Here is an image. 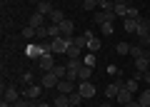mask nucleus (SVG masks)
<instances>
[{
  "mask_svg": "<svg viewBox=\"0 0 150 107\" xmlns=\"http://www.w3.org/2000/svg\"><path fill=\"white\" fill-rule=\"evenodd\" d=\"M50 43H53V55H65V52H68V48H73V38H65V35L53 38Z\"/></svg>",
  "mask_w": 150,
  "mask_h": 107,
  "instance_id": "nucleus-1",
  "label": "nucleus"
},
{
  "mask_svg": "<svg viewBox=\"0 0 150 107\" xmlns=\"http://www.w3.org/2000/svg\"><path fill=\"white\" fill-rule=\"evenodd\" d=\"M78 92H80L83 97H85V100H90V97H95V85H93L90 80H80V85H78Z\"/></svg>",
  "mask_w": 150,
  "mask_h": 107,
  "instance_id": "nucleus-2",
  "label": "nucleus"
},
{
  "mask_svg": "<svg viewBox=\"0 0 150 107\" xmlns=\"http://www.w3.org/2000/svg\"><path fill=\"white\" fill-rule=\"evenodd\" d=\"M115 17L118 15H115L112 10H98L95 15H93V20H95L98 25H103V22H115Z\"/></svg>",
  "mask_w": 150,
  "mask_h": 107,
  "instance_id": "nucleus-3",
  "label": "nucleus"
},
{
  "mask_svg": "<svg viewBox=\"0 0 150 107\" xmlns=\"http://www.w3.org/2000/svg\"><path fill=\"white\" fill-rule=\"evenodd\" d=\"M25 57L40 60V57H43V45H40V43H30V45L25 48Z\"/></svg>",
  "mask_w": 150,
  "mask_h": 107,
  "instance_id": "nucleus-4",
  "label": "nucleus"
},
{
  "mask_svg": "<svg viewBox=\"0 0 150 107\" xmlns=\"http://www.w3.org/2000/svg\"><path fill=\"white\" fill-rule=\"evenodd\" d=\"M123 85H125V80H115V82H110V85L105 87V100H115Z\"/></svg>",
  "mask_w": 150,
  "mask_h": 107,
  "instance_id": "nucleus-5",
  "label": "nucleus"
},
{
  "mask_svg": "<svg viewBox=\"0 0 150 107\" xmlns=\"http://www.w3.org/2000/svg\"><path fill=\"white\" fill-rule=\"evenodd\" d=\"M43 90H45L43 85H28V87H25V92H23V95H25L28 100H38V97L43 95Z\"/></svg>",
  "mask_w": 150,
  "mask_h": 107,
  "instance_id": "nucleus-6",
  "label": "nucleus"
},
{
  "mask_svg": "<svg viewBox=\"0 0 150 107\" xmlns=\"http://www.w3.org/2000/svg\"><path fill=\"white\" fill-rule=\"evenodd\" d=\"M115 100H118V102H120V105H123V107H125V105H128V102H133V100H135V97H133V92H130V90H128V87H125V85H123V87H120V92H118V97H115Z\"/></svg>",
  "mask_w": 150,
  "mask_h": 107,
  "instance_id": "nucleus-7",
  "label": "nucleus"
},
{
  "mask_svg": "<svg viewBox=\"0 0 150 107\" xmlns=\"http://www.w3.org/2000/svg\"><path fill=\"white\" fill-rule=\"evenodd\" d=\"M58 82H60V80L53 75V72H45V75H43V80H40V85H43L45 90H50V87H58Z\"/></svg>",
  "mask_w": 150,
  "mask_h": 107,
  "instance_id": "nucleus-8",
  "label": "nucleus"
},
{
  "mask_svg": "<svg viewBox=\"0 0 150 107\" xmlns=\"http://www.w3.org/2000/svg\"><path fill=\"white\" fill-rule=\"evenodd\" d=\"M58 92H60V95H70V92H75L73 80H68V77H65V80H60V82H58Z\"/></svg>",
  "mask_w": 150,
  "mask_h": 107,
  "instance_id": "nucleus-9",
  "label": "nucleus"
},
{
  "mask_svg": "<svg viewBox=\"0 0 150 107\" xmlns=\"http://www.w3.org/2000/svg\"><path fill=\"white\" fill-rule=\"evenodd\" d=\"M90 35H93V32H88L85 30V35H73V45H75V48H88V40H90Z\"/></svg>",
  "mask_w": 150,
  "mask_h": 107,
  "instance_id": "nucleus-10",
  "label": "nucleus"
},
{
  "mask_svg": "<svg viewBox=\"0 0 150 107\" xmlns=\"http://www.w3.org/2000/svg\"><path fill=\"white\" fill-rule=\"evenodd\" d=\"M148 32H150V20L140 17V20H138V32H135V35H138V40H140V38H145Z\"/></svg>",
  "mask_w": 150,
  "mask_h": 107,
  "instance_id": "nucleus-11",
  "label": "nucleus"
},
{
  "mask_svg": "<svg viewBox=\"0 0 150 107\" xmlns=\"http://www.w3.org/2000/svg\"><path fill=\"white\" fill-rule=\"evenodd\" d=\"M60 32H63L65 38H73V32H75V22H73V20H63V22H60Z\"/></svg>",
  "mask_w": 150,
  "mask_h": 107,
  "instance_id": "nucleus-12",
  "label": "nucleus"
},
{
  "mask_svg": "<svg viewBox=\"0 0 150 107\" xmlns=\"http://www.w3.org/2000/svg\"><path fill=\"white\" fill-rule=\"evenodd\" d=\"M123 27H125V32H128V35H135V32H138V20H140V17H138V20H133V17H123Z\"/></svg>",
  "mask_w": 150,
  "mask_h": 107,
  "instance_id": "nucleus-13",
  "label": "nucleus"
},
{
  "mask_svg": "<svg viewBox=\"0 0 150 107\" xmlns=\"http://www.w3.org/2000/svg\"><path fill=\"white\" fill-rule=\"evenodd\" d=\"M20 97H23V95L18 92V87H13V85L3 92V100H8V102H15V100H20Z\"/></svg>",
  "mask_w": 150,
  "mask_h": 107,
  "instance_id": "nucleus-14",
  "label": "nucleus"
},
{
  "mask_svg": "<svg viewBox=\"0 0 150 107\" xmlns=\"http://www.w3.org/2000/svg\"><path fill=\"white\" fill-rule=\"evenodd\" d=\"M28 25L35 27V30H38V27H43V25H45V15H40V13H33L30 20H28Z\"/></svg>",
  "mask_w": 150,
  "mask_h": 107,
  "instance_id": "nucleus-15",
  "label": "nucleus"
},
{
  "mask_svg": "<svg viewBox=\"0 0 150 107\" xmlns=\"http://www.w3.org/2000/svg\"><path fill=\"white\" fill-rule=\"evenodd\" d=\"M40 62V67H43V72H50V70L55 67V62H53V55H43V57L38 60Z\"/></svg>",
  "mask_w": 150,
  "mask_h": 107,
  "instance_id": "nucleus-16",
  "label": "nucleus"
},
{
  "mask_svg": "<svg viewBox=\"0 0 150 107\" xmlns=\"http://www.w3.org/2000/svg\"><path fill=\"white\" fill-rule=\"evenodd\" d=\"M148 67H150L148 55H145V57H135V70H138V72H148Z\"/></svg>",
  "mask_w": 150,
  "mask_h": 107,
  "instance_id": "nucleus-17",
  "label": "nucleus"
},
{
  "mask_svg": "<svg viewBox=\"0 0 150 107\" xmlns=\"http://www.w3.org/2000/svg\"><path fill=\"white\" fill-rule=\"evenodd\" d=\"M53 10H55V8L50 5L48 0H40V3H38V13H40V15H48L50 17V13H53Z\"/></svg>",
  "mask_w": 150,
  "mask_h": 107,
  "instance_id": "nucleus-18",
  "label": "nucleus"
},
{
  "mask_svg": "<svg viewBox=\"0 0 150 107\" xmlns=\"http://www.w3.org/2000/svg\"><path fill=\"white\" fill-rule=\"evenodd\" d=\"M63 20H68V17H65V13L55 8V10L50 13V22H55V25H60V22H63Z\"/></svg>",
  "mask_w": 150,
  "mask_h": 107,
  "instance_id": "nucleus-19",
  "label": "nucleus"
},
{
  "mask_svg": "<svg viewBox=\"0 0 150 107\" xmlns=\"http://www.w3.org/2000/svg\"><path fill=\"white\" fill-rule=\"evenodd\" d=\"M53 107H70V97L68 95H55Z\"/></svg>",
  "mask_w": 150,
  "mask_h": 107,
  "instance_id": "nucleus-20",
  "label": "nucleus"
},
{
  "mask_svg": "<svg viewBox=\"0 0 150 107\" xmlns=\"http://www.w3.org/2000/svg\"><path fill=\"white\" fill-rule=\"evenodd\" d=\"M125 87H128L133 95H138V90H140V82H138V77H130V80H125Z\"/></svg>",
  "mask_w": 150,
  "mask_h": 107,
  "instance_id": "nucleus-21",
  "label": "nucleus"
},
{
  "mask_svg": "<svg viewBox=\"0 0 150 107\" xmlns=\"http://www.w3.org/2000/svg\"><path fill=\"white\" fill-rule=\"evenodd\" d=\"M138 102L143 107H150V90H143V92H138Z\"/></svg>",
  "mask_w": 150,
  "mask_h": 107,
  "instance_id": "nucleus-22",
  "label": "nucleus"
},
{
  "mask_svg": "<svg viewBox=\"0 0 150 107\" xmlns=\"http://www.w3.org/2000/svg\"><path fill=\"white\" fill-rule=\"evenodd\" d=\"M98 50H100V40L95 35H90V40H88V52H98Z\"/></svg>",
  "mask_w": 150,
  "mask_h": 107,
  "instance_id": "nucleus-23",
  "label": "nucleus"
},
{
  "mask_svg": "<svg viewBox=\"0 0 150 107\" xmlns=\"http://www.w3.org/2000/svg\"><path fill=\"white\" fill-rule=\"evenodd\" d=\"M60 35H63V32H60V25H55V22H50V25H48V38L53 40V38H60Z\"/></svg>",
  "mask_w": 150,
  "mask_h": 107,
  "instance_id": "nucleus-24",
  "label": "nucleus"
},
{
  "mask_svg": "<svg viewBox=\"0 0 150 107\" xmlns=\"http://www.w3.org/2000/svg\"><path fill=\"white\" fill-rule=\"evenodd\" d=\"M130 55L133 57H145V48L143 45H130Z\"/></svg>",
  "mask_w": 150,
  "mask_h": 107,
  "instance_id": "nucleus-25",
  "label": "nucleus"
},
{
  "mask_svg": "<svg viewBox=\"0 0 150 107\" xmlns=\"http://www.w3.org/2000/svg\"><path fill=\"white\" fill-rule=\"evenodd\" d=\"M70 105H75V107H78V105H80V102H83V95H80V92H78V90H75V92H70Z\"/></svg>",
  "mask_w": 150,
  "mask_h": 107,
  "instance_id": "nucleus-26",
  "label": "nucleus"
},
{
  "mask_svg": "<svg viewBox=\"0 0 150 107\" xmlns=\"http://www.w3.org/2000/svg\"><path fill=\"white\" fill-rule=\"evenodd\" d=\"M90 75H93V67L83 65V67H80V77H78V80H90Z\"/></svg>",
  "mask_w": 150,
  "mask_h": 107,
  "instance_id": "nucleus-27",
  "label": "nucleus"
},
{
  "mask_svg": "<svg viewBox=\"0 0 150 107\" xmlns=\"http://www.w3.org/2000/svg\"><path fill=\"white\" fill-rule=\"evenodd\" d=\"M115 50H118V55H130V45L128 43H118Z\"/></svg>",
  "mask_w": 150,
  "mask_h": 107,
  "instance_id": "nucleus-28",
  "label": "nucleus"
},
{
  "mask_svg": "<svg viewBox=\"0 0 150 107\" xmlns=\"http://www.w3.org/2000/svg\"><path fill=\"white\" fill-rule=\"evenodd\" d=\"M65 55H68V60L80 57V48H75V45H73V48H68V52H65Z\"/></svg>",
  "mask_w": 150,
  "mask_h": 107,
  "instance_id": "nucleus-29",
  "label": "nucleus"
},
{
  "mask_svg": "<svg viewBox=\"0 0 150 107\" xmlns=\"http://www.w3.org/2000/svg\"><path fill=\"white\" fill-rule=\"evenodd\" d=\"M95 8H98V0H83V10L90 13V10H95Z\"/></svg>",
  "mask_w": 150,
  "mask_h": 107,
  "instance_id": "nucleus-30",
  "label": "nucleus"
},
{
  "mask_svg": "<svg viewBox=\"0 0 150 107\" xmlns=\"http://www.w3.org/2000/svg\"><path fill=\"white\" fill-rule=\"evenodd\" d=\"M23 35H25L28 40H33V38H38V35H35V27H30V25H25V27H23Z\"/></svg>",
  "mask_w": 150,
  "mask_h": 107,
  "instance_id": "nucleus-31",
  "label": "nucleus"
},
{
  "mask_svg": "<svg viewBox=\"0 0 150 107\" xmlns=\"http://www.w3.org/2000/svg\"><path fill=\"white\" fill-rule=\"evenodd\" d=\"M98 8L100 10H112V0H98Z\"/></svg>",
  "mask_w": 150,
  "mask_h": 107,
  "instance_id": "nucleus-32",
  "label": "nucleus"
},
{
  "mask_svg": "<svg viewBox=\"0 0 150 107\" xmlns=\"http://www.w3.org/2000/svg\"><path fill=\"white\" fill-rule=\"evenodd\" d=\"M83 62H85L88 67H95V55H93V52H88L85 57H83Z\"/></svg>",
  "mask_w": 150,
  "mask_h": 107,
  "instance_id": "nucleus-33",
  "label": "nucleus"
},
{
  "mask_svg": "<svg viewBox=\"0 0 150 107\" xmlns=\"http://www.w3.org/2000/svg\"><path fill=\"white\" fill-rule=\"evenodd\" d=\"M100 30H103V35H112V22H103Z\"/></svg>",
  "mask_w": 150,
  "mask_h": 107,
  "instance_id": "nucleus-34",
  "label": "nucleus"
},
{
  "mask_svg": "<svg viewBox=\"0 0 150 107\" xmlns=\"http://www.w3.org/2000/svg\"><path fill=\"white\" fill-rule=\"evenodd\" d=\"M13 107H30V102H28V97H20V100L13 102Z\"/></svg>",
  "mask_w": 150,
  "mask_h": 107,
  "instance_id": "nucleus-35",
  "label": "nucleus"
},
{
  "mask_svg": "<svg viewBox=\"0 0 150 107\" xmlns=\"http://www.w3.org/2000/svg\"><path fill=\"white\" fill-rule=\"evenodd\" d=\"M125 17H133V20H138V17H140L138 8H128V15H125Z\"/></svg>",
  "mask_w": 150,
  "mask_h": 107,
  "instance_id": "nucleus-36",
  "label": "nucleus"
},
{
  "mask_svg": "<svg viewBox=\"0 0 150 107\" xmlns=\"http://www.w3.org/2000/svg\"><path fill=\"white\" fill-rule=\"evenodd\" d=\"M35 35H38V38H48V27H38V30H35Z\"/></svg>",
  "mask_w": 150,
  "mask_h": 107,
  "instance_id": "nucleus-37",
  "label": "nucleus"
},
{
  "mask_svg": "<svg viewBox=\"0 0 150 107\" xmlns=\"http://www.w3.org/2000/svg\"><path fill=\"white\" fill-rule=\"evenodd\" d=\"M23 82H25V85H33V72H25V75H23Z\"/></svg>",
  "mask_w": 150,
  "mask_h": 107,
  "instance_id": "nucleus-38",
  "label": "nucleus"
},
{
  "mask_svg": "<svg viewBox=\"0 0 150 107\" xmlns=\"http://www.w3.org/2000/svg\"><path fill=\"white\" fill-rule=\"evenodd\" d=\"M125 107H143V105H140V102H138V97H135V100H133V102H128Z\"/></svg>",
  "mask_w": 150,
  "mask_h": 107,
  "instance_id": "nucleus-39",
  "label": "nucleus"
},
{
  "mask_svg": "<svg viewBox=\"0 0 150 107\" xmlns=\"http://www.w3.org/2000/svg\"><path fill=\"white\" fill-rule=\"evenodd\" d=\"M140 80H145V82L150 85V72H143V75H140Z\"/></svg>",
  "mask_w": 150,
  "mask_h": 107,
  "instance_id": "nucleus-40",
  "label": "nucleus"
},
{
  "mask_svg": "<svg viewBox=\"0 0 150 107\" xmlns=\"http://www.w3.org/2000/svg\"><path fill=\"white\" fill-rule=\"evenodd\" d=\"M112 5H125V0H112Z\"/></svg>",
  "mask_w": 150,
  "mask_h": 107,
  "instance_id": "nucleus-41",
  "label": "nucleus"
},
{
  "mask_svg": "<svg viewBox=\"0 0 150 107\" xmlns=\"http://www.w3.org/2000/svg\"><path fill=\"white\" fill-rule=\"evenodd\" d=\"M38 107H53V105H48V102H38Z\"/></svg>",
  "mask_w": 150,
  "mask_h": 107,
  "instance_id": "nucleus-42",
  "label": "nucleus"
},
{
  "mask_svg": "<svg viewBox=\"0 0 150 107\" xmlns=\"http://www.w3.org/2000/svg\"><path fill=\"white\" fill-rule=\"evenodd\" d=\"M100 107H110V102H108V100H105V102H103V105H100Z\"/></svg>",
  "mask_w": 150,
  "mask_h": 107,
  "instance_id": "nucleus-43",
  "label": "nucleus"
},
{
  "mask_svg": "<svg viewBox=\"0 0 150 107\" xmlns=\"http://www.w3.org/2000/svg\"><path fill=\"white\" fill-rule=\"evenodd\" d=\"M30 3H40V0H30Z\"/></svg>",
  "mask_w": 150,
  "mask_h": 107,
  "instance_id": "nucleus-44",
  "label": "nucleus"
},
{
  "mask_svg": "<svg viewBox=\"0 0 150 107\" xmlns=\"http://www.w3.org/2000/svg\"><path fill=\"white\" fill-rule=\"evenodd\" d=\"M30 107H38V105H30Z\"/></svg>",
  "mask_w": 150,
  "mask_h": 107,
  "instance_id": "nucleus-45",
  "label": "nucleus"
},
{
  "mask_svg": "<svg viewBox=\"0 0 150 107\" xmlns=\"http://www.w3.org/2000/svg\"><path fill=\"white\" fill-rule=\"evenodd\" d=\"M148 60H150V55H148Z\"/></svg>",
  "mask_w": 150,
  "mask_h": 107,
  "instance_id": "nucleus-46",
  "label": "nucleus"
}]
</instances>
